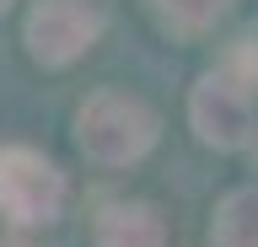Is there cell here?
Listing matches in <instances>:
<instances>
[{
	"label": "cell",
	"instance_id": "3",
	"mask_svg": "<svg viewBox=\"0 0 258 247\" xmlns=\"http://www.w3.org/2000/svg\"><path fill=\"white\" fill-rule=\"evenodd\" d=\"M97 27H102V17H97L86 0H38L27 11V54L38 65L59 70L76 54L92 49Z\"/></svg>",
	"mask_w": 258,
	"mask_h": 247
},
{
	"label": "cell",
	"instance_id": "7",
	"mask_svg": "<svg viewBox=\"0 0 258 247\" xmlns=\"http://www.w3.org/2000/svg\"><path fill=\"white\" fill-rule=\"evenodd\" d=\"M6 6H11V0H0V11H6Z\"/></svg>",
	"mask_w": 258,
	"mask_h": 247
},
{
	"label": "cell",
	"instance_id": "1",
	"mask_svg": "<svg viewBox=\"0 0 258 247\" xmlns=\"http://www.w3.org/2000/svg\"><path fill=\"white\" fill-rule=\"evenodd\" d=\"M151 140H156V118L145 113L135 97L97 92V97L76 113V145H81V156H92L97 167L135 161V156L151 150Z\"/></svg>",
	"mask_w": 258,
	"mask_h": 247
},
{
	"label": "cell",
	"instance_id": "5",
	"mask_svg": "<svg viewBox=\"0 0 258 247\" xmlns=\"http://www.w3.org/2000/svg\"><path fill=\"white\" fill-rule=\"evenodd\" d=\"M97 247H161V220L151 204H108L97 220Z\"/></svg>",
	"mask_w": 258,
	"mask_h": 247
},
{
	"label": "cell",
	"instance_id": "6",
	"mask_svg": "<svg viewBox=\"0 0 258 247\" xmlns=\"http://www.w3.org/2000/svg\"><path fill=\"white\" fill-rule=\"evenodd\" d=\"M156 6V17L167 22V27H177V33H194V27H205V22H215L226 11V0H151Z\"/></svg>",
	"mask_w": 258,
	"mask_h": 247
},
{
	"label": "cell",
	"instance_id": "2",
	"mask_svg": "<svg viewBox=\"0 0 258 247\" xmlns=\"http://www.w3.org/2000/svg\"><path fill=\"white\" fill-rule=\"evenodd\" d=\"M64 204V178L59 167L43 161L27 145H6L0 150V215L16 226H43L54 220Z\"/></svg>",
	"mask_w": 258,
	"mask_h": 247
},
{
	"label": "cell",
	"instance_id": "4",
	"mask_svg": "<svg viewBox=\"0 0 258 247\" xmlns=\"http://www.w3.org/2000/svg\"><path fill=\"white\" fill-rule=\"evenodd\" d=\"M194 118H199V134L215 140V145H237L242 129H247V108L237 97V81L226 75H210L205 92L194 97Z\"/></svg>",
	"mask_w": 258,
	"mask_h": 247
}]
</instances>
